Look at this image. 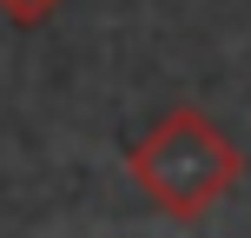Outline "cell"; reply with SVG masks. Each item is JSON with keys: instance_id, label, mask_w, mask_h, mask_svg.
<instances>
[{"instance_id": "obj_1", "label": "cell", "mask_w": 251, "mask_h": 238, "mask_svg": "<svg viewBox=\"0 0 251 238\" xmlns=\"http://www.w3.org/2000/svg\"><path fill=\"white\" fill-rule=\"evenodd\" d=\"M126 165H132L139 192H146L159 212L199 218L212 199H225V192L238 185L245 152L231 146V139H218L212 119H205L199 106H172V113H165V119L132 146V159H126Z\"/></svg>"}, {"instance_id": "obj_2", "label": "cell", "mask_w": 251, "mask_h": 238, "mask_svg": "<svg viewBox=\"0 0 251 238\" xmlns=\"http://www.w3.org/2000/svg\"><path fill=\"white\" fill-rule=\"evenodd\" d=\"M53 7H60V0H0V13H7V20H20V26H33V20H47Z\"/></svg>"}]
</instances>
